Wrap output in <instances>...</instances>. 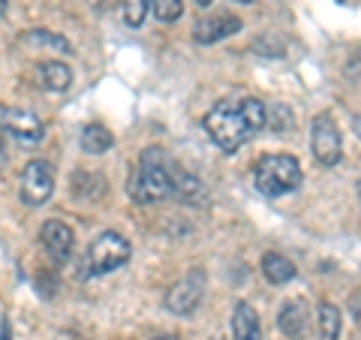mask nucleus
Here are the masks:
<instances>
[{"instance_id":"a878e982","label":"nucleus","mask_w":361,"mask_h":340,"mask_svg":"<svg viewBox=\"0 0 361 340\" xmlns=\"http://www.w3.org/2000/svg\"><path fill=\"white\" fill-rule=\"evenodd\" d=\"M0 160H4V142H0Z\"/></svg>"},{"instance_id":"2eb2a0df","label":"nucleus","mask_w":361,"mask_h":340,"mask_svg":"<svg viewBox=\"0 0 361 340\" xmlns=\"http://www.w3.org/2000/svg\"><path fill=\"white\" fill-rule=\"evenodd\" d=\"M73 193L78 199L97 202V199H103V193H106V181L97 172H82V169H78V172L73 175Z\"/></svg>"},{"instance_id":"423d86ee","label":"nucleus","mask_w":361,"mask_h":340,"mask_svg":"<svg viewBox=\"0 0 361 340\" xmlns=\"http://www.w3.org/2000/svg\"><path fill=\"white\" fill-rule=\"evenodd\" d=\"M21 202L25 205H45L49 202V196L54 193V172H51V166L45 163V160H30L25 166V172H21Z\"/></svg>"},{"instance_id":"cd10ccee","label":"nucleus","mask_w":361,"mask_h":340,"mask_svg":"<svg viewBox=\"0 0 361 340\" xmlns=\"http://www.w3.org/2000/svg\"><path fill=\"white\" fill-rule=\"evenodd\" d=\"M358 196H361V184H358Z\"/></svg>"},{"instance_id":"9b49d317","label":"nucleus","mask_w":361,"mask_h":340,"mask_svg":"<svg viewBox=\"0 0 361 340\" xmlns=\"http://www.w3.org/2000/svg\"><path fill=\"white\" fill-rule=\"evenodd\" d=\"M241 30V18L238 16H229V13H223V16H211L205 21H199L196 30H193V37L196 42H217V40H226V37H232V33H238Z\"/></svg>"},{"instance_id":"f8f14e48","label":"nucleus","mask_w":361,"mask_h":340,"mask_svg":"<svg viewBox=\"0 0 361 340\" xmlns=\"http://www.w3.org/2000/svg\"><path fill=\"white\" fill-rule=\"evenodd\" d=\"M232 337L235 340H262V328H259V316L247 301L235 304L232 313Z\"/></svg>"},{"instance_id":"412c9836","label":"nucleus","mask_w":361,"mask_h":340,"mask_svg":"<svg viewBox=\"0 0 361 340\" xmlns=\"http://www.w3.org/2000/svg\"><path fill=\"white\" fill-rule=\"evenodd\" d=\"M148 6H151L148 0H127V4H123V18H127V25L130 28H142Z\"/></svg>"},{"instance_id":"6e6552de","label":"nucleus","mask_w":361,"mask_h":340,"mask_svg":"<svg viewBox=\"0 0 361 340\" xmlns=\"http://www.w3.org/2000/svg\"><path fill=\"white\" fill-rule=\"evenodd\" d=\"M39 241H42V250L49 253L51 262H66L73 253V244H75V235L73 229L66 226L63 220H45L42 223V232H39Z\"/></svg>"},{"instance_id":"393cba45","label":"nucleus","mask_w":361,"mask_h":340,"mask_svg":"<svg viewBox=\"0 0 361 340\" xmlns=\"http://www.w3.org/2000/svg\"><path fill=\"white\" fill-rule=\"evenodd\" d=\"M355 130H358V133H361V118H355Z\"/></svg>"},{"instance_id":"4468645a","label":"nucleus","mask_w":361,"mask_h":340,"mask_svg":"<svg viewBox=\"0 0 361 340\" xmlns=\"http://www.w3.org/2000/svg\"><path fill=\"white\" fill-rule=\"evenodd\" d=\"M37 75H39V85H42L45 90H54V94L66 90V87H70V82H73L70 66L61 63V61H45V63H39Z\"/></svg>"},{"instance_id":"dca6fc26","label":"nucleus","mask_w":361,"mask_h":340,"mask_svg":"<svg viewBox=\"0 0 361 340\" xmlns=\"http://www.w3.org/2000/svg\"><path fill=\"white\" fill-rule=\"evenodd\" d=\"M111 145H115V135H111L103 123H87L82 130V148L87 154H106V151H111Z\"/></svg>"},{"instance_id":"9d476101","label":"nucleus","mask_w":361,"mask_h":340,"mask_svg":"<svg viewBox=\"0 0 361 340\" xmlns=\"http://www.w3.org/2000/svg\"><path fill=\"white\" fill-rule=\"evenodd\" d=\"M169 181H172V196L178 202H184V205H205L208 202V190L193 172L169 166Z\"/></svg>"},{"instance_id":"a211bd4d","label":"nucleus","mask_w":361,"mask_h":340,"mask_svg":"<svg viewBox=\"0 0 361 340\" xmlns=\"http://www.w3.org/2000/svg\"><path fill=\"white\" fill-rule=\"evenodd\" d=\"M21 42L25 45H37V49H49V51H61V54H70V42H66L63 37H58V33L51 30H27L25 37H21Z\"/></svg>"},{"instance_id":"5701e85b","label":"nucleus","mask_w":361,"mask_h":340,"mask_svg":"<svg viewBox=\"0 0 361 340\" xmlns=\"http://www.w3.org/2000/svg\"><path fill=\"white\" fill-rule=\"evenodd\" d=\"M157 340H178L175 334H163V337H157Z\"/></svg>"},{"instance_id":"1a4fd4ad","label":"nucleus","mask_w":361,"mask_h":340,"mask_svg":"<svg viewBox=\"0 0 361 340\" xmlns=\"http://www.w3.org/2000/svg\"><path fill=\"white\" fill-rule=\"evenodd\" d=\"M0 127L18 142H39L45 130L42 121L25 109H0Z\"/></svg>"},{"instance_id":"aec40b11","label":"nucleus","mask_w":361,"mask_h":340,"mask_svg":"<svg viewBox=\"0 0 361 340\" xmlns=\"http://www.w3.org/2000/svg\"><path fill=\"white\" fill-rule=\"evenodd\" d=\"M148 4H151V13L160 21H175V18H180V13H184V4H180V0H148Z\"/></svg>"},{"instance_id":"ddd939ff","label":"nucleus","mask_w":361,"mask_h":340,"mask_svg":"<svg viewBox=\"0 0 361 340\" xmlns=\"http://www.w3.org/2000/svg\"><path fill=\"white\" fill-rule=\"evenodd\" d=\"M277 325L286 337H301L307 328V304L304 301H286L283 310L277 316Z\"/></svg>"},{"instance_id":"4be33fe9","label":"nucleus","mask_w":361,"mask_h":340,"mask_svg":"<svg viewBox=\"0 0 361 340\" xmlns=\"http://www.w3.org/2000/svg\"><path fill=\"white\" fill-rule=\"evenodd\" d=\"M196 4H199V6H211V4H214V0H196Z\"/></svg>"},{"instance_id":"7ed1b4c3","label":"nucleus","mask_w":361,"mask_h":340,"mask_svg":"<svg viewBox=\"0 0 361 340\" xmlns=\"http://www.w3.org/2000/svg\"><path fill=\"white\" fill-rule=\"evenodd\" d=\"M253 181L262 196L277 199V196H283V193L298 190L301 166L295 157H289V154H265L253 169Z\"/></svg>"},{"instance_id":"f03ea898","label":"nucleus","mask_w":361,"mask_h":340,"mask_svg":"<svg viewBox=\"0 0 361 340\" xmlns=\"http://www.w3.org/2000/svg\"><path fill=\"white\" fill-rule=\"evenodd\" d=\"M127 193L135 205H151V202H160L166 196H172V181H169V163L166 157L148 148L142 151L139 157V166L127 181Z\"/></svg>"},{"instance_id":"0eeeda50","label":"nucleus","mask_w":361,"mask_h":340,"mask_svg":"<svg viewBox=\"0 0 361 340\" xmlns=\"http://www.w3.org/2000/svg\"><path fill=\"white\" fill-rule=\"evenodd\" d=\"M310 145H313V157L319 166L341 163V133H337V123L331 115H316Z\"/></svg>"},{"instance_id":"bb28decb","label":"nucleus","mask_w":361,"mask_h":340,"mask_svg":"<svg viewBox=\"0 0 361 340\" xmlns=\"http://www.w3.org/2000/svg\"><path fill=\"white\" fill-rule=\"evenodd\" d=\"M238 4H253V0H238Z\"/></svg>"},{"instance_id":"20e7f679","label":"nucleus","mask_w":361,"mask_h":340,"mask_svg":"<svg viewBox=\"0 0 361 340\" xmlns=\"http://www.w3.org/2000/svg\"><path fill=\"white\" fill-rule=\"evenodd\" d=\"M130 241L118 232H103L99 238H94L87 250V271L90 274H109V271H118L123 262L130 259Z\"/></svg>"},{"instance_id":"39448f33","label":"nucleus","mask_w":361,"mask_h":340,"mask_svg":"<svg viewBox=\"0 0 361 340\" xmlns=\"http://www.w3.org/2000/svg\"><path fill=\"white\" fill-rule=\"evenodd\" d=\"M202 296H205V271L193 268L187 277H180L166 296V308L175 316H190L196 313V308L202 304Z\"/></svg>"},{"instance_id":"f257e3e1","label":"nucleus","mask_w":361,"mask_h":340,"mask_svg":"<svg viewBox=\"0 0 361 340\" xmlns=\"http://www.w3.org/2000/svg\"><path fill=\"white\" fill-rule=\"evenodd\" d=\"M205 133L217 142V148L226 154L238 151L244 142H250L253 135L268 123V111L265 106L253 97H241V99H220L208 115H205Z\"/></svg>"},{"instance_id":"f3484780","label":"nucleus","mask_w":361,"mask_h":340,"mask_svg":"<svg viewBox=\"0 0 361 340\" xmlns=\"http://www.w3.org/2000/svg\"><path fill=\"white\" fill-rule=\"evenodd\" d=\"M262 274L271 283H289L292 277H295V265H292L286 256H280V253H265L262 256Z\"/></svg>"},{"instance_id":"6ab92c4d","label":"nucleus","mask_w":361,"mask_h":340,"mask_svg":"<svg viewBox=\"0 0 361 340\" xmlns=\"http://www.w3.org/2000/svg\"><path fill=\"white\" fill-rule=\"evenodd\" d=\"M341 337V310L334 304H319V340Z\"/></svg>"},{"instance_id":"b1692460","label":"nucleus","mask_w":361,"mask_h":340,"mask_svg":"<svg viewBox=\"0 0 361 340\" xmlns=\"http://www.w3.org/2000/svg\"><path fill=\"white\" fill-rule=\"evenodd\" d=\"M6 4H9V0H0V13H6Z\"/></svg>"}]
</instances>
